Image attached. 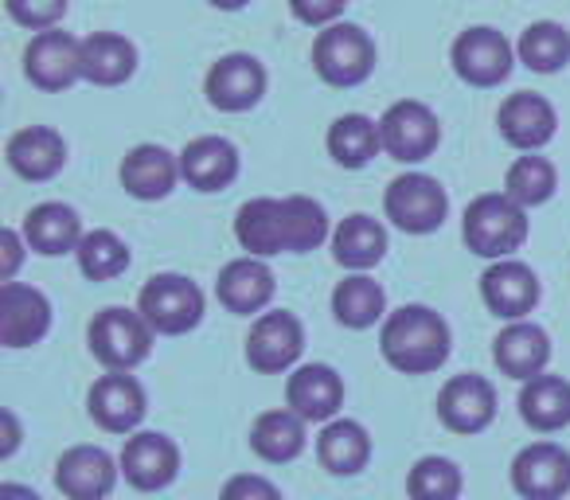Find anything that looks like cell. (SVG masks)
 Returning a JSON list of instances; mask_svg holds the SVG:
<instances>
[{
  "instance_id": "18",
  "label": "cell",
  "mask_w": 570,
  "mask_h": 500,
  "mask_svg": "<svg viewBox=\"0 0 570 500\" xmlns=\"http://www.w3.org/2000/svg\"><path fill=\"white\" fill-rule=\"evenodd\" d=\"M285 406L305 422H333L344 406V380L328 364H302L285 380Z\"/></svg>"
},
{
  "instance_id": "9",
  "label": "cell",
  "mask_w": 570,
  "mask_h": 500,
  "mask_svg": "<svg viewBox=\"0 0 570 500\" xmlns=\"http://www.w3.org/2000/svg\"><path fill=\"white\" fill-rule=\"evenodd\" d=\"M305 349V329L294 313H262L250 325V336H246V364L262 375H282L302 360Z\"/></svg>"
},
{
  "instance_id": "25",
  "label": "cell",
  "mask_w": 570,
  "mask_h": 500,
  "mask_svg": "<svg viewBox=\"0 0 570 500\" xmlns=\"http://www.w3.org/2000/svg\"><path fill=\"white\" fill-rule=\"evenodd\" d=\"M180 176L196 192H223L238 176V149L227 137H196L180 153Z\"/></svg>"
},
{
  "instance_id": "10",
  "label": "cell",
  "mask_w": 570,
  "mask_h": 500,
  "mask_svg": "<svg viewBox=\"0 0 570 500\" xmlns=\"http://www.w3.org/2000/svg\"><path fill=\"white\" fill-rule=\"evenodd\" d=\"M121 477L141 492H160L180 477V445L157 430H137L121 445Z\"/></svg>"
},
{
  "instance_id": "36",
  "label": "cell",
  "mask_w": 570,
  "mask_h": 500,
  "mask_svg": "<svg viewBox=\"0 0 570 500\" xmlns=\"http://www.w3.org/2000/svg\"><path fill=\"white\" fill-rule=\"evenodd\" d=\"M75 255H79V271L87 274L90 282H110V278H118V274H126V266H129V246L106 227L87 231Z\"/></svg>"
},
{
  "instance_id": "7",
  "label": "cell",
  "mask_w": 570,
  "mask_h": 500,
  "mask_svg": "<svg viewBox=\"0 0 570 500\" xmlns=\"http://www.w3.org/2000/svg\"><path fill=\"white\" fill-rule=\"evenodd\" d=\"M383 212L406 235H430L445 223L450 212V196L445 188L426 173H406L395 176L387 184V196H383Z\"/></svg>"
},
{
  "instance_id": "38",
  "label": "cell",
  "mask_w": 570,
  "mask_h": 500,
  "mask_svg": "<svg viewBox=\"0 0 570 500\" xmlns=\"http://www.w3.org/2000/svg\"><path fill=\"white\" fill-rule=\"evenodd\" d=\"M461 469L450 458H419L406 473V497L411 500H458L461 497Z\"/></svg>"
},
{
  "instance_id": "6",
  "label": "cell",
  "mask_w": 570,
  "mask_h": 500,
  "mask_svg": "<svg viewBox=\"0 0 570 500\" xmlns=\"http://www.w3.org/2000/svg\"><path fill=\"white\" fill-rule=\"evenodd\" d=\"M137 313L157 336H184L204 321V290L184 274H157L137 294Z\"/></svg>"
},
{
  "instance_id": "27",
  "label": "cell",
  "mask_w": 570,
  "mask_h": 500,
  "mask_svg": "<svg viewBox=\"0 0 570 500\" xmlns=\"http://www.w3.org/2000/svg\"><path fill=\"white\" fill-rule=\"evenodd\" d=\"M20 235H24L28 251H36V255H43V258H56V255H67V251H79L87 231H82V219L75 207L40 204L24 215V231H20Z\"/></svg>"
},
{
  "instance_id": "16",
  "label": "cell",
  "mask_w": 570,
  "mask_h": 500,
  "mask_svg": "<svg viewBox=\"0 0 570 500\" xmlns=\"http://www.w3.org/2000/svg\"><path fill=\"white\" fill-rule=\"evenodd\" d=\"M207 102L223 114H243L250 106L262 102L266 95V67L258 63L246 51H235V56H223L219 63H212L207 71Z\"/></svg>"
},
{
  "instance_id": "3",
  "label": "cell",
  "mask_w": 570,
  "mask_h": 500,
  "mask_svg": "<svg viewBox=\"0 0 570 500\" xmlns=\"http://www.w3.org/2000/svg\"><path fill=\"white\" fill-rule=\"evenodd\" d=\"M469 251L492 263H504L528 238V207L515 204L508 192H484L465 207V223H461Z\"/></svg>"
},
{
  "instance_id": "23",
  "label": "cell",
  "mask_w": 570,
  "mask_h": 500,
  "mask_svg": "<svg viewBox=\"0 0 570 500\" xmlns=\"http://www.w3.org/2000/svg\"><path fill=\"white\" fill-rule=\"evenodd\" d=\"M492 360L508 380H535L547 372V360H551V336L543 333L531 321H512V325L500 329V336L492 341Z\"/></svg>"
},
{
  "instance_id": "15",
  "label": "cell",
  "mask_w": 570,
  "mask_h": 500,
  "mask_svg": "<svg viewBox=\"0 0 570 500\" xmlns=\"http://www.w3.org/2000/svg\"><path fill=\"white\" fill-rule=\"evenodd\" d=\"M438 419L453 434H481L497 419V388L484 375H453L438 391Z\"/></svg>"
},
{
  "instance_id": "14",
  "label": "cell",
  "mask_w": 570,
  "mask_h": 500,
  "mask_svg": "<svg viewBox=\"0 0 570 500\" xmlns=\"http://www.w3.org/2000/svg\"><path fill=\"white\" fill-rule=\"evenodd\" d=\"M87 411L106 434H134L145 422L149 399H145V388L129 372H106L90 388Z\"/></svg>"
},
{
  "instance_id": "29",
  "label": "cell",
  "mask_w": 570,
  "mask_h": 500,
  "mask_svg": "<svg viewBox=\"0 0 570 500\" xmlns=\"http://www.w3.org/2000/svg\"><path fill=\"white\" fill-rule=\"evenodd\" d=\"M317 458L333 477H356L372 461V434L356 419H333L317 438Z\"/></svg>"
},
{
  "instance_id": "2",
  "label": "cell",
  "mask_w": 570,
  "mask_h": 500,
  "mask_svg": "<svg viewBox=\"0 0 570 500\" xmlns=\"http://www.w3.org/2000/svg\"><path fill=\"white\" fill-rule=\"evenodd\" d=\"M380 352L395 372L430 375L450 360V325L426 305H403L383 321Z\"/></svg>"
},
{
  "instance_id": "22",
  "label": "cell",
  "mask_w": 570,
  "mask_h": 500,
  "mask_svg": "<svg viewBox=\"0 0 570 500\" xmlns=\"http://www.w3.org/2000/svg\"><path fill=\"white\" fill-rule=\"evenodd\" d=\"M481 297L497 317H504L512 325V321H523L539 305V278L531 274V266L504 258V263H492L484 271Z\"/></svg>"
},
{
  "instance_id": "5",
  "label": "cell",
  "mask_w": 570,
  "mask_h": 500,
  "mask_svg": "<svg viewBox=\"0 0 570 500\" xmlns=\"http://www.w3.org/2000/svg\"><path fill=\"white\" fill-rule=\"evenodd\" d=\"M313 71L328 87H360L375 71V40L360 24H328L313 40Z\"/></svg>"
},
{
  "instance_id": "28",
  "label": "cell",
  "mask_w": 570,
  "mask_h": 500,
  "mask_svg": "<svg viewBox=\"0 0 570 500\" xmlns=\"http://www.w3.org/2000/svg\"><path fill=\"white\" fill-rule=\"evenodd\" d=\"M305 442H309L305 419H297L289 406H282V411H262L250 427V450L258 453L262 461H269V465H285V461L302 458Z\"/></svg>"
},
{
  "instance_id": "19",
  "label": "cell",
  "mask_w": 570,
  "mask_h": 500,
  "mask_svg": "<svg viewBox=\"0 0 570 500\" xmlns=\"http://www.w3.org/2000/svg\"><path fill=\"white\" fill-rule=\"evenodd\" d=\"M51 329V302L36 286L4 282L0 286V344L4 349H28L40 344Z\"/></svg>"
},
{
  "instance_id": "39",
  "label": "cell",
  "mask_w": 570,
  "mask_h": 500,
  "mask_svg": "<svg viewBox=\"0 0 570 500\" xmlns=\"http://www.w3.org/2000/svg\"><path fill=\"white\" fill-rule=\"evenodd\" d=\"M4 12L17 20L20 28H32L36 36L51 32L63 20L67 0H4Z\"/></svg>"
},
{
  "instance_id": "43",
  "label": "cell",
  "mask_w": 570,
  "mask_h": 500,
  "mask_svg": "<svg viewBox=\"0 0 570 500\" xmlns=\"http://www.w3.org/2000/svg\"><path fill=\"white\" fill-rule=\"evenodd\" d=\"M4 419V445H0V458H12L17 453V445H20V427H17V414L12 411H4L0 414Z\"/></svg>"
},
{
  "instance_id": "40",
  "label": "cell",
  "mask_w": 570,
  "mask_h": 500,
  "mask_svg": "<svg viewBox=\"0 0 570 500\" xmlns=\"http://www.w3.org/2000/svg\"><path fill=\"white\" fill-rule=\"evenodd\" d=\"M219 500H285V497H282V489L269 481V477L238 473V477H230V481L223 484Z\"/></svg>"
},
{
  "instance_id": "34",
  "label": "cell",
  "mask_w": 570,
  "mask_h": 500,
  "mask_svg": "<svg viewBox=\"0 0 570 500\" xmlns=\"http://www.w3.org/2000/svg\"><path fill=\"white\" fill-rule=\"evenodd\" d=\"M383 149L380 121L364 118V114H344L328 126V157L344 168H364L375 153Z\"/></svg>"
},
{
  "instance_id": "41",
  "label": "cell",
  "mask_w": 570,
  "mask_h": 500,
  "mask_svg": "<svg viewBox=\"0 0 570 500\" xmlns=\"http://www.w3.org/2000/svg\"><path fill=\"white\" fill-rule=\"evenodd\" d=\"M344 4H348V0H289L294 17L302 20V24H309V28L336 24V17L344 12Z\"/></svg>"
},
{
  "instance_id": "33",
  "label": "cell",
  "mask_w": 570,
  "mask_h": 500,
  "mask_svg": "<svg viewBox=\"0 0 570 500\" xmlns=\"http://www.w3.org/2000/svg\"><path fill=\"white\" fill-rule=\"evenodd\" d=\"M383 313H387V294L367 274H352L333 290V317L344 329H372L375 321H387Z\"/></svg>"
},
{
  "instance_id": "32",
  "label": "cell",
  "mask_w": 570,
  "mask_h": 500,
  "mask_svg": "<svg viewBox=\"0 0 570 500\" xmlns=\"http://www.w3.org/2000/svg\"><path fill=\"white\" fill-rule=\"evenodd\" d=\"M387 255V231L372 215H348L333 231V258L348 271H372Z\"/></svg>"
},
{
  "instance_id": "30",
  "label": "cell",
  "mask_w": 570,
  "mask_h": 500,
  "mask_svg": "<svg viewBox=\"0 0 570 500\" xmlns=\"http://www.w3.org/2000/svg\"><path fill=\"white\" fill-rule=\"evenodd\" d=\"M520 419L539 434L570 427V383L562 375H535L520 388Z\"/></svg>"
},
{
  "instance_id": "11",
  "label": "cell",
  "mask_w": 570,
  "mask_h": 500,
  "mask_svg": "<svg viewBox=\"0 0 570 500\" xmlns=\"http://www.w3.org/2000/svg\"><path fill=\"white\" fill-rule=\"evenodd\" d=\"M453 71L465 79L469 87H500L512 75V43L497 32V28H469L453 40Z\"/></svg>"
},
{
  "instance_id": "37",
  "label": "cell",
  "mask_w": 570,
  "mask_h": 500,
  "mask_svg": "<svg viewBox=\"0 0 570 500\" xmlns=\"http://www.w3.org/2000/svg\"><path fill=\"white\" fill-rule=\"evenodd\" d=\"M554 184H559L554 165L547 157H535V153H528V157H515L512 168H508V176H504V192L520 207L547 204V199L554 196Z\"/></svg>"
},
{
  "instance_id": "4",
  "label": "cell",
  "mask_w": 570,
  "mask_h": 500,
  "mask_svg": "<svg viewBox=\"0 0 570 500\" xmlns=\"http://www.w3.org/2000/svg\"><path fill=\"white\" fill-rule=\"evenodd\" d=\"M153 329L141 313L134 310H110L95 313L87 329V341H90V356L106 367V372H134L137 364H145L153 352Z\"/></svg>"
},
{
  "instance_id": "21",
  "label": "cell",
  "mask_w": 570,
  "mask_h": 500,
  "mask_svg": "<svg viewBox=\"0 0 570 500\" xmlns=\"http://www.w3.org/2000/svg\"><path fill=\"white\" fill-rule=\"evenodd\" d=\"M497 126H500V137H504L512 149L535 153L554 137L559 118H554V106L547 102L543 95L520 90V95L504 98V106H500V114H497Z\"/></svg>"
},
{
  "instance_id": "45",
  "label": "cell",
  "mask_w": 570,
  "mask_h": 500,
  "mask_svg": "<svg viewBox=\"0 0 570 500\" xmlns=\"http://www.w3.org/2000/svg\"><path fill=\"white\" fill-rule=\"evenodd\" d=\"M215 9H223V12H238V9H246L250 0H212Z\"/></svg>"
},
{
  "instance_id": "8",
  "label": "cell",
  "mask_w": 570,
  "mask_h": 500,
  "mask_svg": "<svg viewBox=\"0 0 570 500\" xmlns=\"http://www.w3.org/2000/svg\"><path fill=\"white\" fill-rule=\"evenodd\" d=\"M380 137H383V153L391 160L419 165V160L434 157L438 141H442V126H438V114L426 102L403 98V102H395L380 118Z\"/></svg>"
},
{
  "instance_id": "20",
  "label": "cell",
  "mask_w": 570,
  "mask_h": 500,
  "mask_svg": "<svg viewBox=\"0 0 570 500\" xmlns=\"http://www.w3.org/2000/svg\"><path fill=\"white\" fill-rule=\"evenodd\" d=\"M274 271L266 266V258H235L219 271V282H215V297H219L223 310L238 313V317H250V313H262L269 302H274Z\"/></svg>"
},
{
  "instance_id": "42",
  "label": "cell",
  "mask_w": 570,
  "mask_h": 500,
  "mask_svg": "<svg viewBox=\"0 0 570 500\" xmlns=\"http://www.w3.org/2000/svg\"><path fill=\"white\" fill-rule=\"evenodd\" d=\"M24 246L28 243H24V235H20V231H12V227L0 231V286L17 278L20 258H24Z\"/></svg>"
},
{
  "instance_id": "13",
  "label": "cell",
  "mask_w": 570,
  "mask_h": 500,
  "mask_svg": "<svg viewBox=\"0 0 570 500\" xmlns=\"http://www.w3.org/2000/svg\"><path fill=\"white\" fill-rule=\"evenodd\" d=\"M512 489L523 500H562L570 492V453L559 442H531L512 461Z\"/></svg>"
},
{
  "instance_id": "24",
  "label": "cell",
  "mask_w": 570,
  "mask_h": 500,
  "mask_svg": "<svg viewBox=\"0 0 570 500\" xmlns=\"http://www.w3.org/2000/svg\"><path fill=\"white\" fill-rule=\"evenodd\" d=\"M4 157H9L17 176H24V180H32V184H43V180H51V176H59V168L67 165V141L48 126H28L9 137Z\"/></svg>"
},
{
  "instance_id": "17",
  "label": "cell",
  "mask_w": 570,
  "mask_h": 500,
  "mask_svg": "<svg viewBox=\"0 0 570 500\" xmlns=\"http://www.w3.org/2000/svg\"><path fill=\"white\" fill-rule=\"evenodd\" d=\"M121 477V465L102 445H71L56 461V489L67 500H106Z\"/></svg>"
},
{
  "instance_id": "31",
  "label": "cell",
  "mask_w": 570,
  "mask_h": 500,
  "mask_svg": "<svg viewBox=\"0 0 570 500\" xmlns=\"http://www.w3.org/2000/svg\"><path fill=\"white\" fill-rule=\"evenodd\" d=\"M137 71V48L118 32H90L82 40V79L95 87H118Z\"/></svg>"
},
{
  "instance_id": "12",
  "label": "cell",
  "mask_w": 570,
  "mask_h": 500,
  "mask_svg": "<svg viewBox=\"0 0 570 500\" xmlns=\"http://www.w3.org/2000/svg\"><path fill=\"white\" fill-rule=\"evenodd\" d=\"M24 75L32 79V87L59 95V90L75 87L82 79V40H75L71 32H40L24 51Z\"/></svg>"
},
{
  "instance_id": "1",
  "label": "cell",
  "mask_w": 570,
  "mask_h": 500,
  "mask_svg": "<svg viewBox=\"0 0 570 500\" xmlns=\"http://www.w3.org/2000/svg\"><path fill=\"white\" fill-rule=\"evenodd\" d=\"M235 238L250 258L305 255L328 238V215L309 196H258L246 199L235 215Z\"/></svg>"
},
{
  "instance_id": "44",
  "label": "cell",
  "mask_w": 570,
  "mask_h": 500,
  "mask_svg": "<svg viewBox=\"0 0 570 500\" xmlns=\"http://www.w3.org/2000/svg\"><path fill=\"white\" fill-rule=\"evenodd\" d=\"M0 500H40V497H36V492L28 489V484L4 481V484H0Z\"/></svg>"
},
{
  "instance_id": "26",
  "label": "cell",
  "mask_w": 570,
  "mask_h": 500,
  "mask_svg": "<svg viewBox=\"0 0 570 500\" xmlns=\"http://www.w3.org/2000/svg\"><path fill=\"white\" fill-rule=\"evenodd\" d=\"M180 180V157L165 145H137L121 160V188L134 199H165Z\"/></svg>"
},
{
  "instance_id": "35",
  "label": "cell",
  "mask_w": 570,
  "mask_h": 500,
  "mask_svg": "<svg viewBox=\"0 0 570 500\" xmlns=\"http://www.w3.org/2000/svg\"><path fill=\"white\" fill-rule=\"evenodd\" d=\"M515 56L528 71L539 75H554L570 63V32L554 20H539V24H528L515 43Z\"/></svg>"
}]
</instances>
